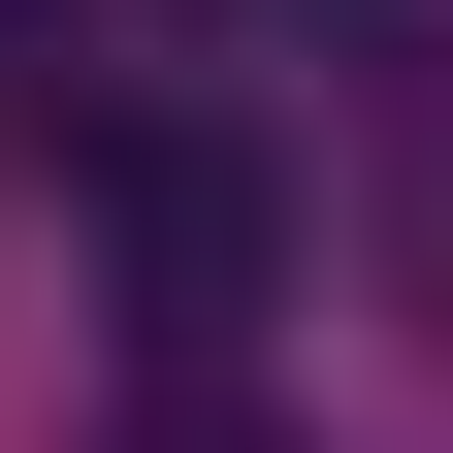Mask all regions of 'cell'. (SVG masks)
<instances>
[{
    "instance_id": "2",
    "label": "cell",
    "mask_w": 453,
    "mask_h": 453,
    "mask_svg": "<svg viewBox=\"0 0 453 453\" xmlns=\"http://www.w3.org/2000/svg\"><path fill=\"white\" fill-rule=\"evenodd\" d=\"M388 292H421V324H453V65H421V97H388Z\"/></svg>"
},
{
    "instance_id": "1",
    "label": "cell",
    "mask_w": 453,
    "mask_h": 453,
    "mask_svg": "<svg viewBox=\"0 0 453 453\" xmlns=\"http://www.w3.org/2000/svg\"><path fill=\"white\" fill-rule=\"evenodd\" d=\"M259 259H292V226H259V162H195V130H162V162H130V292H162V324H226Z\"/></svg>"
}]
</instances>
